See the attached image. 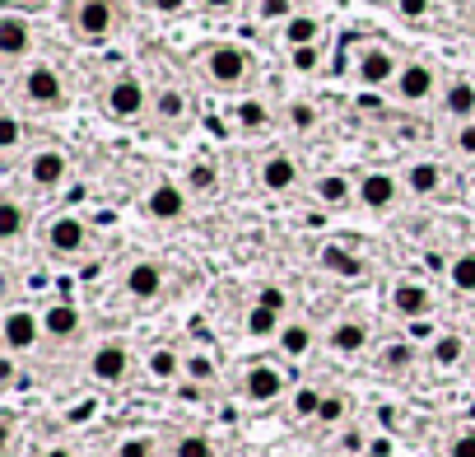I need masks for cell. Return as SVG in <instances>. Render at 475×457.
<instances>
[{
    "mask_svg": "<svg viewBox=\"0 0 475 457\" xmlns=\"http://www.w3.org/2000/svg\"><path fill=\"white\" fill-rule=\"evenodd\" d=\"M201 70H206L210 85H219V89H238L242 79H247V70H251V57H247L242 47H233V42H215L206 57H201Z\"/></svg>",
    "mask_w": 475,
    "mask_h": 457,
    "instance_id": "6da1fadb",
    "label": "cell"
},
{
    "mask_svg": "<svg viewBox=\"0 0 475 457\" xmlns=\"http://www.w3.org/2000/svg\"><path fill=\"white\" fill-rule=\"evenodd\" d=\"M354 75H359L363 89H382V85H397L401 61L391 57L387 42H363L359 47V61H354Z\"/></svg>",
    "mask_w": 475,
    "mask_h": 457,
    "instance_id": "7a4b0ae2",
    "label": "cell"
},
{
    "mask_svg": "<svg viewBox=\"0 0 475 457\" xmlns=\"http://www.w3.org/2000/svg\"><path fill=\"white\" fill-rule=\"evenodd\" d=\"M145 103H150L145 85H140L135 75H122V79H112V85H107V94H103V113H107L112 122H135L140 113H145Z\"/></svg>",
    "mask_w": 475,
    "mask_h": 457,
    "instance_id": "3957f363",
    "label": "cell"
},
{
    "mask_svg": "<svg viewBox=\"0 0 475 457\" xmlns=\"http://www.w3.org/2000/svg\"><path fill=\"white\" fill-rule=\"evenodd\" d=\"M23 98L33 107H66V79L56 75V66L38 61L23 70Z\"/></svg>",
    "mask_w": 475,
    "mask_h": 457,
    "instance_id": "277c9868",
    "label": "cell"
},
{
    "mask_svg": "<svg viewBox=\"0 0 475 457\" xmlns=\"http://www.w3.org/2000/svg\"><path fill=\"white\" fill-rule=\"evenodd\" d=\"M0 336H5V351H10V355H28V351L38 345V336H47V332H42V313H33V308H10L5 322H0Z\"/></svg>",
    "mask_w": 475,
    "mask_h": 457,
    "instance_id": "5b68a950",
    "label": "cell"
},
{
    "mask_svg": "<svg viewBox=\"0 0 475 457\" xmlns=\"http://www.w3.org/2000/svg\"><path fill=\"white\" fill-rule=\"evenodd\" d=\"M47 248L56 257H84V248H89V224L79 215H56L47 224Z\"/></svg>",
    "mask_w": 475,
    "mask_h": 457,
    "instance_id": "8992f818",
    "label": "cell"
},
{
    "mask_svg": "<svg viewBox=\"0 0 475 457\" xmlns=\"http://www.w3.org/2000/svg\"><path fill=\"white\" fill-rule=\"evenodd\" d=\"M70 173V154L56 150V145H42L33 150V159H28V182L38 187V192H51V187H61Z\"/></svg>",
    "mask_w": 475,
    "mask_h": 457,
    "instance_id": "52a82bcc",
    "label": "cell"
},
{
    "mask_svg": "<svg viewBox=\"0 0 475 457\" xmlns=\"http://www.w3.org/2000/svg\"><path fill=\"white\" fill-rule=\"evenodd\" d=\"M70 23H75L79 38H107L117 29V5H112V0H79L70 10Z\"/></svg>",
    "mask_w": 475,
    "mask_h": 457,
    "instance_id": "ba28073f",
    "label": "cell"
},
{
    "mask_svg": "<svg viewBox=\"0 0 475 457\" xmlns=\"http://www.w3.org/2000/svg\"><path fill=\"white\" fill-rule=\"evenodd\" d=\"M126 373H131V351L122 341H103L89 355V379L94 383H122Z\"/></svg>",
    "mask_w": 475,
    "mask_h": 457,
    "instance_id": "9c48e42d",
    "label": "cell"
},
{
    "mask_svg": "<svg viewBox=\"0 0 475 457\" xmlns=\"http://www.w3.org/2000/svg\"><path fill=\"white\" fill-rule=\"evenodd\" d=\"M391 89H397L401 103H425V98H434V89H438V75H434L429 61H406Z\"/></svg>",
    "mask_w": 475,
    "mask_h": 457,
    "instance_id": "30bf717a",
    "label": "cell"
},
{
    "mask_svg": "<svg viewBox=\"0 0 475 457\" xmlns=\"http://www.w3.org/2000/svg\"><path fill=\"white\" fill-rule=\"evenodd\" d=\"M279 392H285V373H279L275 364H247V373H242V397L247 401L270 407Z\"/></svg>",
    "mask_w": 475,
    "mask_h": 457,
    "instance_id": "8fae6325",
    "label": "cell"
},
{
    "mask_svg": "<svg viewBox=\"0 0 475 457\" xmlns=\"http://www.w3.org/2000/svg\"><path fill=\"white\" fill-rule=\"evenodd\" d=\"M28 47H33V23H28L23 14L5 10L0 14V57L5 61H23Z\"/></svg>",
    "mask_w": 475,
    "mask_h": 457,
    "instance_id": "7c38bea8",
    "label": "cell"
},
{
    "mask_svg": "<svg viewBox=\"0 0 475 457\" xmlns=\"http://www.w3.org/2000/svg\"><path fill=\"white\" fill-rule=\"evenodd\" d=\"M401 197V182L391 178L387 169H373V173H363L359 178V206H369V210H391Z\"/></svg>",
    "mask_w": 475,
    "mask_h": 457,
    "instance_id": "4fadbf2b",
    "label": "cell"
},
{
    "mask_svg": "<svg viewBox=\"0 0 475 457\" xmlns=\"http://www.w3.org/2000/svg\"><path fill=\"white\" fill-rule=\"evenodd\" d=\"M429 308H434V294L419 280H397V285H391V313H397V317L419 322V317H429Z\"/></svg>",
    "mask_w": 475,
    "mask_h": 457,
    "instance_id": "5bb4252c",
    "label": "cell"
},
{
    "mask_svg": "<svg viewBox=\"0 0 475 457\" xmlns=\"http://www.w3.org/2000/svg\"><path fill=\"white\" fill-rule=\"evenodd\" d=\"M145 215H150V220H163V224L182 220V215H187V192H182L178 182H159V187H150Z\"/></svg>",
    "mask_w": 475,
    "mask_h": 457,
    "instance_id": "9a60e30c",
    "label": "cell"
},
{
    "mask_svg": "<svg viewBox=\"0 0 475 457\" xmlns=\"http://www.w3.org/2000/svg\"><path fill=\"white\" fill-rule=\"evenodd\" d=\"M122 285H126L131 299L150 304V299H159V294H163V266H159V261H135Z\"/></svg>",
    "mask_w": 475,
    "mask_h": 457,
    "instance_id": "2e32d148",
    "label": "cell"
},
{
    "mask_svg": "<svg viewBox=\"0 0 475 457\" xmlns=\"http://www.w3.org/2000/svg\"><path fill=\"white\" fill-rule=\"evenodd\" d=\"M257 182L266 187V192H294V187H298V164L289 154H270V159H261Z\"/></svg>",
    "mask_w": 475,
    "mask_h": 457,
    "instance_id": "e0dca14e",
    "label": "cell"
},
{
    "mask_svg": "<svg viewBox=\"0 0 475 457\" xmlns=\"http://www.w3.org/2000/svg\"><path fill=\"white\" fill-rule=\"evenodd\" d=\"M79 327H84V317H79L75 304H51V308H42V332H47L51 341H70V336H79Z\"/></svg>",
    "mask_w": 475,
    "mask_h": 457,
    "instance_id": "ac0fdd59",
    "label": "cell"
},
{
    "mask_svg": "<svg viewBox=\"0 0 475 457\" xmlns=\"http://www.w3.org/2000/svg\"><path fill=\"white\" fill-rule=\"evenodd\" d=\"M443 113L452 122H475V79H452L443 89Z\"/></svg>",
    "mask_w": 475,
    "mask_h": 457,
    "instance_id": "d6986e66",
    "label": "cell"
},
{
    "mask_svg": "<svg viewBox=\"0 0 475 457\" xmlns=\"http://www.w3.org/2000/svg\"><path fill=\"white\" fill-rule=\"evenodd\" d=\"M317 261H322V271L341 276V280H359V276H363V261H359L350 248H341V243H326V248L317 252Z\"/></svg>",
    "mask_w": 475,
    "mask_h": 457,
    "instance_id": "ffe728a7",
    "label": "cell"
},
{
    "mask_svg": "<svg viewBox=\"0 0 475 457\" xmlns=\"http://www.w3.org/2000/svg\"><path fill=\"white\" fill-rule=\"evenodd\" d=\"M331 351L335 355H359L363 345H369V327H363V322H354V317H345V322H335L331 327Z\"/></svg>",
    "mask_w": 475,
    "mask_h": 457,
    "instance_id": "44dd1931",
    "label": "cell"
},
{
    "mask_svg": "<svg viewBox=\"0 0 475 457\" xmlns=\"http://www.w3.org/2000/svg\"><path fill=\"white\" fill-rule=\"evenodd\" d=\"M354 197H359V187H350L345 173H322V178H317V201H322V206L341 210V206H350Z\"/></svg>",
    "mask_w": 475,
    "mask_h": 457,
    "instance_id": "7402d4cb",
    "label": "cell"
},
{
    "mask_svg": "<svg viewBox=\"0 0 475 457\" xmlns=\"http://www.w3.org/2000/svg\"><path fill=\"white\" fill-rule=\"evenodd\" d=\"M406 187H410V197H434L443 187V169L434 164V159H419V164H410V173H406Z\"/></svg>",
    "mask_w": 475,
    "mask_h": 457,
    "instance_id": "603a6c76",
    "label": "cell"
},
{
    "mask_svg": "<svg viewBox=\"0 0 475 457\" xmlns=\"http://www.w3.org/2000/svg\"><path fill=\"white\" fill-rule=\"evenodd\" d=\"M275 341H279V351H285L289 360H303L307 351H313V327H307V322H285Z\"/></svg>",
    "mask_w": 475,
    "mask_h": 457,
    "instance_id": "cb8c5ba5",
    "label": "cell"
},
{
    "mask_svg": "<svg viewBox=\"0 0 475 457\" xmlns=\"http://www.w3.org/2000/svg\"><path fill=\"white\" fill-rule=\"evenodd\" d=\"M317 38H322V19H317V14H294V19H285V42H289V47H317Z\"/></svg>",
    "mask_w": 475,
    "mask_h": 457,
    "instance_id": "d4e9b609",
    "label": "cell"
},
{
    "mask_svg": "<svg viewBox=\"0 0 475 457\" xmlns=\"http://www.w3.org/2000/svg\"><path fill=\"white\" fill-rule=\"evenodd\" d=\"M23 224H28L23 201H19V197H0V238H5V243H14V238L23 233Z\"/></svg>",
    "mask_w": 475,
    "mask_h": 457,
    "instance_id": "484cf974",
    "label": "cell"
},
{
    "mask_svg": "<svg viewBox=\"0 0 475 457\" xmlns=\"http://www.w3.org/2000/svg\"><path fill=\"white\" fill-rule=\"evenodd\" d=\"M434 364L438 369H457L461 364V355H466V341L457 336V332H443V336H434Z\"/></svg>",
    "mask_w": 475,
    "mask_h": 457,
    "instance_id": "4316f807",
    "label": "cell"
},
{
    "mask_svg": "<svg viewBox=\"0 0 475 457\" xmlns=\"http://www.w3.org/2000/svg\"><path fill=\"white\" fill-rule=\"evenodd\" d=\"M182 364H187V360H178V351H168V345H154V351H150V360H145L150 379H159V383L178 379V373H182Z\"/></svg>",
    "mask_w": 475,
    "mask_h": 457,
    "instance_id": "83f0119b",
    "label": "cell"
},
{
    "mask_svg": "<svg viewBox=\"0 0 475 457\" xmlns=\"http://www.w3.org/2000/svg\"><path fill=\"white\" fill-rule=\"evenodd\" d=\"M154 113H159L163 122H187L191 103H187V94H182V89H159V98H154Z\"/></svg>",
    "mask_w": 475,
    "mask_h": 457,
    "instance_id": "f1b7e54d",
    "label": "cell"
},
{
    "mask_svg": "<svg viewBox=\"0 0 475 457\" xmlns=\"http://www.w3.org/2000/svg\"><path fill=\"white\" fill-rule=\"evenodd\" d=\"M247 336H257V341L279 336V313H275V308H266V304H257V308L247 313Z\"/></svg>",
    "mask_w": 475,
    "mask_h": 457,
    "instance_id": "f546056e",
    "label": "cell"
},
{
    "mask_svg": "<svg viewBox=\"0 0 475 457\" xmlns=\"http://www.w3.org/2000/svg\"><path fill=\"white\" fill-rule=\"evenodd\" d=\"M238 126L242 131H266L270 126V107L261 98H242L238 103Z\"/></svg>",
    "mask_w": 475,
    "mask_h": 457,
    "instance_id": "4dcf8cb0",
    "label": "cell"
},
{
    "mask_svg": "<svg viewBox=\"0 0 475 457\" xmlns=\"http://www.w3.org/2000/svg\"><path fill=\"white\" fill-rule=\"evenodd\" d=\"M447 280H452V289H461V294H475V252L452 257V266H447Z\"/></svg>",
    "mask_w": 475,
    "mask_h": 457,
    "instance_id": "1f68e13d",
    "label": "cell"
},
{
    "mask_svg": "<svg viewBox=\"0 0 475 457\" xmlns=\"http://www.w3.org/2000/svg\"><path fill=\"white\" fill-rule=\"evenodd\" d=\"M378 360H382V369H387V373H406V369L415 364V345H406V341H391Z\"/></svg>",
    "mask_w": 475,
    "mask_h": 457,
    "instance_id": "d6a6232c",
    "label": "cell"
},
{
    "mask_svg": "<svg viewBox=\"0 0 475 457\" xmlns=\"http://www.w3.org/2000/svg\"><path fill=\"white\" fill-rule=\"evenodd\" d=\"M285 122H289L294 131H313V126H317V107L307 103V98H294V103L285 107Z\"/></svg>",
    "mask_w": 475,
    "mask_h": 457,
    "instance_id": "836d02e7",
    "label": "cell"
},
{
    "mask_svg": "<svg viewBox=\"0 0 475 457\" xmlns=\"http://www.w3.org/2000/svg\"><path fill=\"white\" fill-rule=\"evenodd\" d=\"M19 145H23V122H19L14 113H5V117H0V154L10 159Z\"/></svg>",
    "mask_w": 475,
    "mask_h": 457,
    "instance_id": "e575fe53",
    "label": "cell"
},
{
    "mask_svg": "<svg viewBox=\"0 0 475 457\" xmlns=\"http://www.w3.org/2000/svg\"><path fill=\"white\" fill-rule=\"evenodd\" d=\"M173 457H215V443L206 434H182L173 443Z\"/></svg>",
    "mask_w": 475,
    "mask_h": 457,
    "instance_id": "d590c367",
    "label": "cell"
},
{
    "mask_svg": "<svg viewBox=\"0 0 475 457\" xmlns=\"http://www.w3.org/2000/svg\"><path fill=\"white\" fill-rule=\"evenodd\" d=\"M215 182H219L215 164H191L187 169V192H215Z\"/></svg>",
    "mask_w": 475,
    "mask_h": 457,
    "instance_id": "8d00e7d4",
    "label": "cell"
},
{
    "mask_svg": "<svg viewBox=\"0 0 475 457\" xmlns=\"http://www.w3.org/2000/svg\"><path fill=\"white\" fill-rule=\"evenodd\" d=\"M317 411H322V392H317V388H298V392H294V416L317 420Z\"/></svg>",
    "mask_w": 475,
    "mask_h": 457,
    "instance_id": "74e56055",
    "label": "cell"
},
{
    "mask_svg": "<svg viewBox=\"0 0 475 457\" xmlns=\"http://www.w3.org/2000/svg\"><path fill=\"white\" fill-rule=\"evenodd\" d=\"M345 411H350V401H345L341 392H326V397H322L317 420H322V425H341V420H345Z\"/></svg>",
    "mask_w": 475,
    "mask_h": 457,
    "instance_id": "f35d334b",
    "label": "cell"
},
{
    "mask_svg": "<svg viewBox=\"0 0 475 457\" xmlns=\"http://www.w3.org/2000/svg\"><path fill=\"white\" fill-rule=\"evenodd\" d=\"M289 66H294L298 75H313V70L322 66V51H317V47H289Z\"/></svg>",
    "mask_w": 475,
    "mask_h": 457,
    "instance_id": "ab89813d",
    "label": "cell"
},
{
    "mask_svg": "<svg viewBox=\"0 0 475 457\" xmlns=\"http://www.w3.org/2000/svg\"><path fill=\"white\" fill-rule=\"evenodd\" d=\"M182 369H187V379H196V383H210V379H215V364H210L206 355H187Z\"/></svg>",
    "mask_w": 475,
    "mask_h": 457,
    "instance_id": "60d3db41",
    "label": "cell"
},
{
    "mask_svg": "<svg viewBox=\"0 0 475 457\" xmlns=\"http://www.w3.org/2000/svg\"><path fill=\"white\" fill-rule=\"evenodd\" d=\"M117 457H154V439H122Z\"/></svg>",
    "mask_w": 475,
    "mask_h": 457,
    "instance_id": "b9f144b4",
    "label": "cell"
},
{
    "mask_svg": "<svg viewBox=\"0 0 475 457\" xmlns=\"http://www.w3.org/2000/svg\"><path fill=\"white\" fill-rule=\"evenodd\" d=\"M257 10H261V19H294L289 0H257Z\"/></svg>",
    "mask_w": 475,
    "mask_h": 457,
    "instance_id": "7bdbcfd3",
    "label": "cell"
},
{
    "mask_svg": "<svg viewBox=\"0 0 475 457\" xmlns=\"http://www.w3.org/2000/svg\"><path fill=\"white\" fill-rule=\"evenodd\" d=\"M447 457H475V429H466V434H457L447 443Z\"/></svg>",
    "mask_w": 475,
    "mask_h": 457,
    "instance_id": "ee69618b",
    "label": "cell"
},
{
    "mask_svg": "<svg viewBox=\"0 0 475 457\" xmlns=\"http://www.w3.org/2000/svg\"><path fill=\"white\" fill-rule=\"evenodd\" d=\"M457 154L475 159V122H461V126H457Z\"/></svg>",
    "mask_w": 475,
    "mask_h": 457,
    "instance_id": "f6af8a7d",
    "label": "cell"
},
{
    "mask_svg": "<svg viewBox=\"0 0 475 457\" xmlns=\"http://www.w3.org/2000/svg\"><path fill=\"white\" fill-rule=\"evenodd\" d=\"M397 14L401 19H425L429 14V0H397Z\"/></svg>",
    "mask_w": 475,
    "mask_h": 457,
    "instance_id": "bcb514c9",
    "label": "cell"
},
{
    "mask_svg": "<svg viewBox=\"0 0 475 457\" xmlns=\"http://www.w3.org/2000/svg\"><path fill=\"white\" fill-rule=\"evenodd\" d=\"M257 304H266V308H275V313H285V304H289V299H285V289H279V285H266Z\"/></svg>",
    "mask_w": 475,
    "mask_h": 457,
    "instance_id": "7dc6e473",
    "label": "cell"
},
{
    "mask_svg": "<svg viewBox=\"0 0 475 457\" xmlns=\"http://www.w3.org/2000/svg\"><path fill=\"white\" fill-rule=\"evenodd\" d=\"M145 5L154 14H178V10H187V0H145Z\"/></svg>",
    "mask_w": 475,
    "mask_h": 457,
    "instance_id": "c3c4849f",
    "label": "cell"
},
{
    "mask_svg": "<svg viewBox=\"0 0 475 457\" xmlns=\"http://www.w3.org/2000/svg\"><path fill=\"white\" fill-rule=\"evenodd\" d=\"M201 5H206L210 14H233V10H238V0H201Z\"/></svg>",
    "mask_w": 475,
    "mask_h": 457,
    "instance_id": "681fc988",
    "label": "cell"
},
{
    "mask_svg": "<svg viewBox=\"0 0 475 457\" xmlns=\"http://www.w3.org/2000/svg\"><path fill=\"white\" fill-rule=\"evenodd\" d=\"M14 379H19V373H14V355H10L5 364H0V383H5V388H14Z\"/></svg>",
    "mask_w": 475,
    "mask_h": 457,
    "instance_id": "f907efd6",
    "label": "cell"
},
{
    "mask_svg": "<svg viewBox=\"0 0 475 457\" xmlns=\"http://www.w3.org/2000/svg\"><path fill=\"white\" fill-rule=\"evenodd\" d=\"M42 457H75V448H66V443H56V448H47Z\"/></svg>",
    "mask_w": 475,
    "mask_h": 457,
    "instance_id": "816d5d0a",
    "label": "cell"
},
{
    "mask_svg": "<svg viewBox=\"0 0 475 457\" xmlns=\"http://www.w3.org/2000/svg\"><path fill=\"white\" fill-rule=\"evenodd\" d=\"M5 5H14V0H5ZM23 5H42V0H23Z\"/></svg>",
    "mask_w": 475,
    "mask_h": 457,
    "instance_id": "f5cc1de1",
    "label": "cell"
}]
</instances>
